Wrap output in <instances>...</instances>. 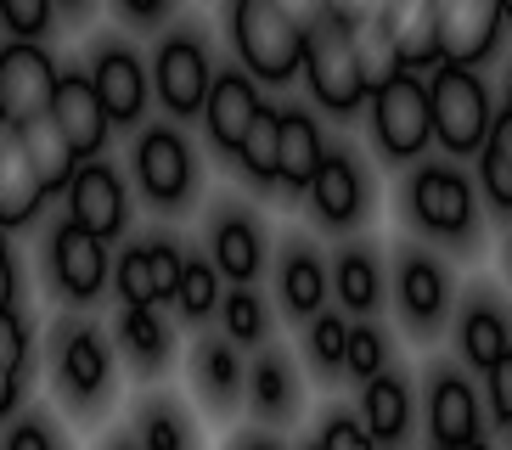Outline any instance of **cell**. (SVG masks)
Segmentation results:
<instances>
[{"label": "cell", "instance_id": "obj_1", "mask_svg": "<svg viewBox=\"0 0 512 450\" xmlns=\"http://www.w3.org/2000/svg\"><path fill=\"white\" fill-rule=\"evenodd\" d=\"M231 40L248 62V74L265 85H287L304 62V29L276 0H231Z\"/></svg>", "mask_w": 512, "mask_h": 450}, {"label": "cell", "instance_id": "obj_2", "mask_svg": "<svg viewBox=\"0 0 512 450\" xmlns=\"http://www.w3.org/2000/svg\"><path fill=\"white\" fill-rule=\"evenodd\" d=\"M428 119H434V141H445V152H456V158L484 147L490 96L467 62H439V74L428 79Z\"/></svg>", "mask_w": 512, "mask_h": 450}, {"label": "cell", "instance_id": "obj_28", "mask_svg": "<svg viewBox=\"0 0 512 450\" xmlns=\"http://www.w3.org/2000/svg\"><path fill=\"white\" fill-rule=\"evenodd\" d=\"M479 180L496 209H512V113L490 119L484 130V147H479Z\"/></svg>", "mask_w": 512, "mask_h": 450}, {"label": "cell", "instance_id": "obj_34", "mask_svg": "<svg viewBox=\"0 0 512 450\" xmlns=\"http://www.w3.org/2000/svg\"><path fill=\"white\" fill-rule=\"evenodd\" d=\"M113 287H119L124 304H164V287H158L147 248H124V259L113 265Z\"/></svg>", "mask_w": 512, "mask_h": 450}, {"label": "cell", "instance_id": "obj_15", "mask_svg": "<svg viewBox=\"0 0 512 450\" xmlns=\"http://www.w3.org/2000/svg\"><path fill=\"white\" fill-rule=\"evenodd\" d=\"M259 90L248 74H220L209 79V96H203V119H209V135L220 141L226 152H237L242 130H248V119L259 113Z\"/></svg>", "mask_w": 512, "mask_h": 450}, {"label": "cell", "instance_id": "obj_8", "mask_svg": "<svg viewBox=\"0 0 512 450\" xmlns=\"http://www.w3.org/2000/svg\"><path fill=\"white\" fill-rule=\"evenodd\" d=\"M51 119L62 124V135L74 141L79 158H96L113 135V119H107V102L96 90L91 74H57V90H51Z\"/></svg>", "mask_w": 512, "mask_h": 450}, {"label": "cell", "instance_id": "obj_39", "mask_svg": "<svg viewBox=\"0 0 512 450\" xmlns=\"http://www.w3.org/2000/svg\"><path fill=\"white\" fill-rule=\"evenodd\" d=\"M344 344H349L344 315H316V327H310V355L321 360V372H338V366H344Z\"/></svg>", "mask_w": 512, "mask_h": 450}, {"label": "cell", "instance_id": "obj_32", "mask_svg": "<svg viewBox=\"0 0 512 450\" xmlns=\"http://www.w3.org/2000/svg\"><path fill=\"white\" fill-rule=\"evenodd\" d=\"M214 259H181V276H175V293L169 299L181 304V315H192V321H203V315L220 304V287H214Z\"/></svg>", "mask_w": 512, "mask_h": 450}, {"label": "cell", "instance_id": "obj_50", "mask_svg": "<svg viewBox=\"0 0 512 450\" xmlns=\"http://www.w3.org/2000/svg\"><path fill=\"white\" fill-rule=\"evenodd\" d=\"M501 12H507V23H512V0H501Z\"/></svg>", "mask_w": 512, "mask_h": 450}, {"label": "cell", "instance_id": "obj_7", "mask_svg": "<svg viewBox=\"0 0 512 450\" xmlns=\"http://www.w3.org/2000/svg\"><path fill=\"white\" fill-rule=\"evenodd\" d=\"M51 276L74 304L96 299L107 287V237L85 231L79 220H62L57 237H51Z\"/></svg>", "mask_w": 512, "mask_h": 450}, {"label": "cell", "instance_id": "obj_21", "mask_svg": "<svg viewBox=\"0 0 512 450\" xmlns=\"http://www.w3.org/2000/svg\"><path fill=\"white\" fill-rule=\"evenodd\" d=\"M327 147H321V130L310 113H282V152H276V186H293L304 192L310 175L321 169Z\"/></svg>", "mask_w": 512, "mask_h": 450}, {"label": "cell", "instance_id": "obj_23", "mask_svg": "<svg viewBox=\"0 0 512 450\" xmlns=\"http://www.w3.org/2000/svg\"><path fill=\"white\" fill-rule=\"evenodd\" d=\"M119 349L136 360V372H164V366H169V327L158 321L152 304H124Z\"/></svg>", "mask_w": 512, "mask_h": 450}, {"label": "cell", "instance_id": "obj_6", "mask_svg": "<svg viewBox=\"0 0 512 450\" xmlns=\"http://www.w3.org/2000/svg\"><path fill=\"white\" fill-rule=\"evenodd\" d=\"M439 17V57L445 62H484L501 34V0H434Z\"/></svg>", "mask_w": 512, "mask_h": 450}, {"label": "cell", "instance_id": "obj_13", "mask_svg": "<svg viewBox=\"0 0 512 450\" xmlns=\"http://www.w3.org/2000/svg\"><path fill=\"white\" fill-rule=\"evenodd\" d=\"M46 197L51 192L40 186V175H34L17 124H0V225H6V231H12V225H29Z\"/></svg>", "mask_w": 512, "mask_h": 450}, {"label": "cell", "instance_id": "obj_17", "mask_svg": "<svg viewBox=\"0 0 512 450\" xmlns=\"http://www.w3.org/2000/svg\"><path fill=\"white\" fill-rule=\"evenodd\" d=\"M383 23H389L394 45H400V62L406 68H434L439 57V17L434 0H383Z\"/></svg>", "mask_w": 512, "mask_h": 450}, {"label": "cell", "instance_id": "obj_51", "mask_svg": "<svg viewBox=\"0 0 512 450\" xmlns=\"http://www.w3.org/2000/svg\"><path fill=\"white\" fill-rule=\"evenodd\" d=\"M57 6H79V0H57Z\"/></svg>", "mask_w": 512, "mask_h": 450}, {"label": "cell", "instance_id": "obj_5", "mask_svg": "<svg viewBox=\"0 0 512 450\" xmlns=\"http://www.w3.org/2000/svg\"><path fill=\"white\" fill-rule=\"evenodd\" d=\"M51 90H57V68H51L46 45L12 40L0 51V119L6 124H23L34 113H46Z\"/></svg>", "mask_w": 512, "mask_h": 450}, {"label": "cell", "instance_id": "obj_52", "mask_svg": "<svg viewBox=\"0 0 512 450\" xmlns=\"http://www.w3.org/2000/svg\"><path fill=\"white\" fill-rule=\"evenodd\" d=\"M507 113H512V90H507Z\"/></svg>", "mask_w": 512, "mask_h": 450}, {"label": "cell", "instance_id": "obj_48", "mask_svg": "<svg viewBox=\"0 0 512 450\" xmlns=\"http://www.w3.org/2000/svg\"><path fill=\"white\" fill-rule=\"evenodd\" d=\"M124 12L136 17V23H158L169 12V0H124Z\"/></svg>", "mask_w": 512, "mask_h": 450}, {"label": "cell", "instance_id": "obj_29", "mask_svg": "<svg viewBox=\"0 0 512 450\" xmlns=\"http://www.w3.org/2000/svg\"><path fill=\"white\" fill-rule=\"evenodd\" d=\"M192 377L214 405H231L242 394V366H237V355H231V344H197L192 349Z\"/></svg>", "mask_w": 512, "mask_h": 450}, {"label": "cell", "instance_id": "obj_19", "mask_svg": "<svg viewBox=\"0 0 512 450\" xmlns=\"http://www.w3.org/2000/svg\"><path fill=\"white\" fill-rule=\"evenodd\" d=\"M428 434L439 445H473L479 439V400L462 377H439L428 394Z\"/></svg>", "mask_w": 512, "mask_h": 450}, {"label": "cell", "instance_id": "obj_27", "mask_svg": "<svg viewBox=\"0 0 512 450\" xmlns=\"http://www.w3.org/2000/svg\"><path fill=\"white\" fill-rule=\"evenodd\" d=\"M276 152H282V113L259 107L254 119H248V130H242V141H237V164L248 169L259 186H276Z\"/></svg>", "mask_w": 512, "mask_h": 450}, {"label": "cell", "instance_id": "obj_35", "mask_svg": "<svg viewBox=\"0 0 512 450\" xmlns=\"http://www.w3.org/2000/svg\"><path fill=\"white\" fill-rule=\"evenodd\" d=\"M332 282H338V304H344V310H372L377 293H383L372 254H344L338 270H332Z\"/></svg>", "mask_w": 512, "mask_h": 450}, {"label": "cell", "instance_id": "obj_20", "mask_svg": "<svg viewBox=\"0 0 512 450\" xmlns=\"http://www.w3.org/2000/svg\"><path fill=\"white\" fill-rule=\"evenodd\" d=\"M57 377H62V394H74V400H102V394H107V377H113L107 344L96 338V332H74V338L62 344Z\"/></svg>", "mask_w": 512, "mask_h": 450}, {"label": "cell", "instance_id": "obj_9", "mask_svg": "<svg viewBox=\"0 0 512 450\" xmlns=\"http://www.w3.org/2000/svg\"><path fill=\"white\" fill-rule=\"evenodd\" d=\"M136 175H141V186H147V197L158 209H175V203L192 192V152H186L181 130L152 124L136 147Z\"/></svg>", "mask_w": 512, "mask_h": 450}, {"label": "cell", "instance_id": "obj_49", "mask_svg": "<svg viewBox=\"0 0 512 450\" xmlns=\"http://www.w3.org/2000/svg\"><path fill=\"white\" fill-rule=\"evenodd\" d=\"M17 400H23V377H6V372H0V417H6Z\"/></svg>", "mask_w": 512, "mask_h": 450}, {"label": "cell", "instance_id": "obj_41", "mask_svg": "<svg viewBox=\"0 0 512 450\" xmlns=\"http://www.w3.org/2000/svg\"><path fill=\"white\" fill-rule=\"evenodd\" d=\"M136 439H141V445H152V450H175V445H186L192 434H186L181 417H169V411H158V405H152L147 417H141Z\"/></svg>", "mask_w": 512, "mask_h": 450}, {"label": "cell", "instance_id": "obj_3", "mask_svg": "<svg viewBox=\"0 0 512 450\" xmlns=\"http://www.w3.org/2000/svg\"><path fill=\"white\" fill-rule=\"evenodd\" d=\"M304 79L316 90V102L332 107V113H355V107L372 96L361 79V62H355V40H349L344 17H321L316 29H304Z\"/></svg>", "mask_w": 512, "mask_h": 450}, {"label": "cell", "instance_id": "obj_46", "mask_svg": "<svg viewBox=\"0 0 512 450\" xmlns=\"http://www.w3.org/2000/svg\"><path fill=\"white\" fill-rule=\"evenodd\" d=\"M17 299V270H12V248H6V225H0V310H12Z\"/></svg>", "mask_w": 512, "mask_h": 450}, {"label": "cell", "instance_id": "obj_33", "mask_svg": "<svg viewBox=\"0 0 512 450\" xmlns=\"http://www.w3.org/2000/svg\"><path fill=\"white\" fill-rule=\"evenodd\" d=\"M507 344H512L507 321H501L490 304H473V310H467V321H462V355L473 360V366H490V360H496Z\"/></svg>", "mask_w": 512, "mask_h": 450}, {"label": "cell", "instance_id": "obj_24", "mask_svg": "<svg viewBox=\"0 0 512 450\" xmlns=\"http://www.w3.org/2000/svg\"><path fill=\"white\" fill-rule=\"evenodd\" d=\"M259 259H265V248H259L254 220L226 214V220L214 225V270H220V276H231V282H254Z\"/></svg>", "mask_w": 512, "mask_h": 450}, {"label": "cell", "instance_id": "obj_53", "mask_svg": "<svg viewBox=\"0 0 512 450\" xmlns=\"http://www.w3.org/2000/svg\"><path fill=\"white\" fill-rule=\"evenodd\" d=\"M0 124H6V119H0Z\"/></svg>", "mask_w": 512, "mask_h": 450}, {"label": "cell", "instance_id": "obj_47", "mask_svg": "<svg viewBox=\"0 0 512 450\" xmlns=\"http://www.w3.org/2000/svg\"><path fill=\"white\" fill-rule=\"evenodd\" d=\"M327 12L355 23V17H366V12H383V0H327Z\"/></svg>", "mask_w": 512, "mask_h": 450}, {"label": "cell", "instance_id": "obj_26", "mask_svg": "<svg viewBox=\"0 0 512 450\" xmlns=\"http://www.w3.org/2000/svg\"><path fill=\"white\" fill-rule=\"evenodd\" d=\"M361 411H366V434H372V439H400V434H406V417H411L406 383L389 377V372H372V377H366Z\"/></svg>", "mask_w": 512, "mask_h": 450}, {"label": "cell", "instance_id": "obj_12", "mask_svg": "<svg viewBox=\"0 0 512 450\" xmlns=\"http://www.w3.org/2000/svg\"><path fill=\"white\" fill-rule=\"evenodd\" d=\"M411 209L428 231L439 237H462L473 225V186H467L456 169H417L411 180Z\"/></svg>", "mask_w": 512, "mask_h": 450}, {"label": "cell", "instance_id": "obj_36", "mask_svg": "<svg viewBox=\"0 0 512 450\" xmlns=\"http://www.w3.org/2000/svg\"><path fill=\"white\" fill-rule=\"evenodd\" d=\"M226 332H231V344H259L265 338V304L248 293V287H237V293H226Z\"/></svg>", "mask_w": 512, "mask_h": 450}, {"label": "cell", "instance_id": "obj_18", "mask_svg": "<svg viewBox=\"0 0 512 450\" xmlns=\"http://www.w3.org/2000/svg\"><path fill=\"white\" fill-rule=\"evenodd\" d=\"M304 192L316 197V214L327 225H349L355 214H361V203H366V186H361V169L349 164L344 152H327L321 158V169L310 175V186Z\"/></svg>", "mask_w": 512, "mask_h": 450}, {"label": "cell", "instance_id": "obj_11", "mask_svg": "<svg viewBox=\"0 0 512 450\" xmlns=\"http://www.w3.org/2000/svg\"><path fill=\"white\" fill-rule=\"evenodd\" d=\"M158 96H164L169 113H203V96H209V57H203V45L192 40V34H169L164 45H158Z\"/></svg>", "mask_w": 512, "mask_h": 450}, {"label": "cell", "instance_id": "obj_42", "mask_svg": "<svg viewBox=\"0 0 512 450\" xmlns=\"http://www.w3.org/2000/svg\"><path fill=\"white\" fill-rule=\"evenodd\" d=\"M484 372H490V405H496V422H501V428H512V344L501 349Z\"/></svg>", "mask_w": 512, "mask_h": 450}, {"label": "cell", "instance_id": "obj_14", "mask_svg": "<svg viewBox=\"0 0 512 450\" xmlns=\"http://www.w3.org/2000/svg\"><path fill=\"white\" fill-rule=\"evenodd\" d=\"M96 90L107 102V119L113 124H136L147 113V68H141L124 45H102L96 51V68H91Z\"/></svg>", "mask_w": 512, "mask_h": 450}, {"label": "cell", "instance_id": "obj_38", "mask_svg": "<svg viewBox=\"0 0 512 450\" xmlns=\"http://www.w3.org/2000/svg\"><path fill=\"white\" fill-rule=\"evenodd\" d=\"M0 372L6 377L29 372V321L17 310H0Z\"/></svg>", "mask_w": 512, "mask_h": 450}, {"label": "cell", "instance_id": "obj_4", "mask_svg": "<svg viewBox=\"0 0 512 450\" xmlns=\"http://www.w3.org/2000/svg\"><path fill=\"white\" fill-rule=\"evenodd\" d=\"M372 130L377 147L389 158H417L434 141V119H428V85L417 79V68H400L394 79L372 90Z\"/></svg>", "mask_w": 512, "mask_h": 450}, {"label": "cell", "instance_id": "obj_22", "mask_svg": "<svg viewBox=\"0 0 512 450\" xmlns=\"http://www.w3.org/2000/svg\"><path fill=\"white\" fill-rule=\"evenodd\" d=\"M349 40H355V62H361V79L366 90H377L383 79H394L406 62H400V45H394L389 23H383V12H366L349 23Z\"/></svg>", "mask_w": 512, "mask_h": 450}, {"label": "cell", "instance_id": "obj_45", "mask_svg": "<svg viewBox=\"0 0 512 450\" xmlns=\"http://www.w3.org/2000/svg\"><path fill=\"white\" fill-rule=\"evenodd\" d=\"M276 6H282V12L299 23V29H316L321 17H327V0H276Z\"/></svg>", "mask_w": 512, "mask_h": 450}, {"label": "cell", "instance_id": "obj_43", "mask_svg": "<svg viewBox=\"0 0 512 450\" xmlns=\"http://www.w3.org/2000/svg\"><path fill=\"white\" fill-rule=\"evenodd\" d=\"M366 422H349V417H332L327 428H321V445H366Z\"/></svg>", "mask_w": 512, "mask_h": 450}, {"label": "cell", "instance_id": "obj_16", "mask_svg": "<svg viewBox=\"0 0 512 450\" xmlns=\"http://www.w3.org/2000/svg\"><path fill=\"white\" fill-rule=\"evenodd\" d=\"M17 135H23V152H29L40 186H46V192H68V175L79 169V152H74V141L62 135V124L51 119V107L34 113V119H23Z\"/></svg>", "mask_w": 512, "mask_h": 450}, {"label": "cell", "instance_id": "obj_10", "mask_svg": "<svg viewBox=\"0 0 512 450\" xmlns=\"http://www.w3.org/2000/svg\"><path fill=\"white\" fill-rule=\"evenodd\" d=\"M124 180L119 169L107 164H79L74 175H68V220H79L85 231H96V237H119L124 231Z\"/></svg>", "mask_w": 512, "mask_h": 450}, {"label": "cell", "instance_id": "obj_25", "mask_svg": "<svg viewBox=\"0 0 512 450\" xmlns=\"http://www.w3.org/2000/svg\"><path fill=\"white\" fill-rule=\"evenodd\" d=\"M400 304H406L411 327H439V315H445V276H439L434 259H406V270H400Z\"/></svg>", "mask_w": 512, "mask_h": 450}, {"label": "cell", "instance_id": "obj_40", "mask_svg": "<svg viewBox=\"0 0 512 450\" xmlns=\"http://www.w3.org/2000/svg\"><path fill=\"white\" fill-rule=\"evenodd\" d=\"M344 372H355L366 383L372 372H383V338L372 327H349V344H344Z\"/></svg>", "mask_w": 512, "mask_h": 450}, {"label": "cell", "instance_id": "obj_37", "mask_svg": "<svg viewBox=\"0 0 512 450\" xmlns=\"http://www.w3.org/2000/svg\"><path fill=\"white\" fill-rule=\"evenodd\" d=\"M51 12H57V0H0V23L12 40H40L51 29Z\"/></svg>", "mask_w": 512, "mask_h": 450}, {"label": "cell", "instance_id": "obj_30", "mask_svg": "<svg viewBox=\"0 0 512 450\" xmlns=\"http://www.w3.org/2000/svg\"><path fill=\"white\" fill-rule=\"evenodd\" d=\"M282 299L293 315H316L327 304V270H321L316 254H287L282 259Z\"/></svg>", "mask_w": 512, "mask_h": 450}, {"label": "cell", "instance_id": "obj_31", "mask_svg": "<svg viewBox=\"0 0 512 450\" xmlns=\"http://www.w3.org/2000/svg\"><path fill=\"white\" fill-rule=\"evenodd\" d=\"M248 394H254V405L265 411V417H287L293 400H299V383H293V372H287L282 355H259L254 377H248Z\"/></svg>", "mask_w": 512, "mask_h": 450}, {"label": "cell", "instance_id": "obj_44", "mask_svg": "<svg viewBox=\"0 0 512 450\" xmlns=\"http://www.w3.org/2000/svg\"><path fill=\"white\" fill-rule=\"evenodd\" d=\"M6 445H12V450H46V445H57V434H51V428H40V422H23V428H12V434H6Z\"/></svg>", "mask_w": 512, "mask_h": 450}]
</instances>
